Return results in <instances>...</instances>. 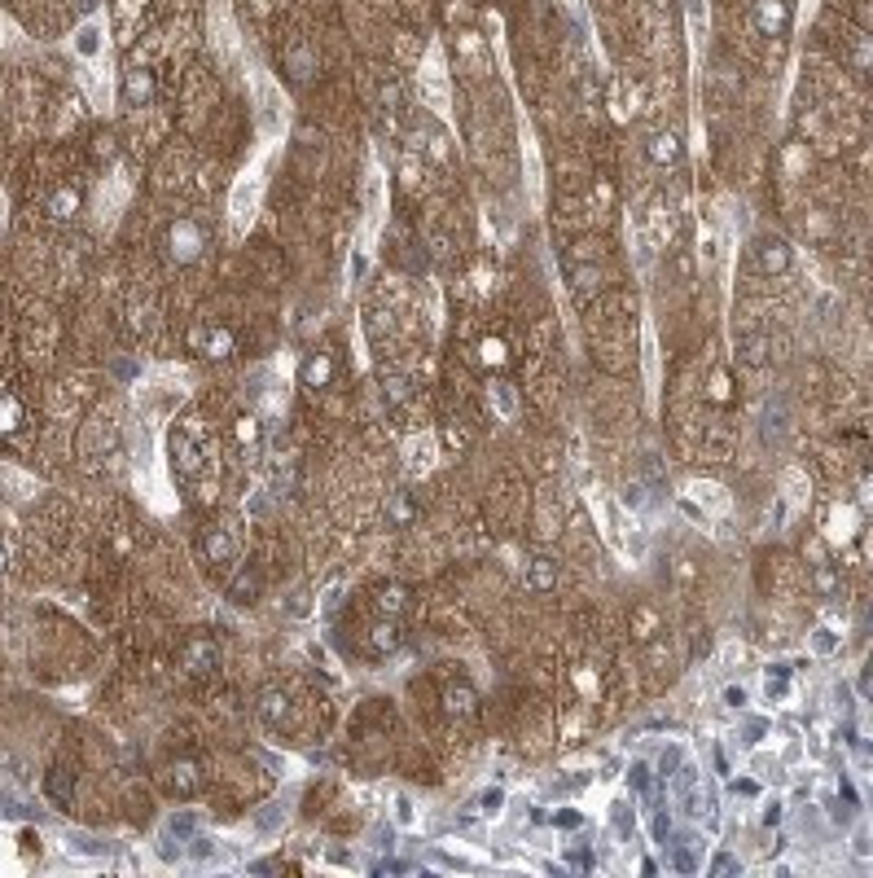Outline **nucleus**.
Instances as JSON below:
<instances>
[{
    "label": "nucleus",
    "mask_w": 873,
    "mask_h": 878,
    "mask_svg": "<svg viewBox=\"0 0 873 878\" xmlns=\"http://www.w3.org/2000/svg\"><path fill=\"white\" fill-rule=\"evenodd\" d=\"M44 211H49L53 220H75V215H79V189H75V185H58V189L44 198Z\"/></svg>",
    "instance_id": "6e6552de"
},
{
    "label": "nucleus",
    "mask_w": 873,
    "mask_h": 878,
    "mask_svg": "<svg viewBox=\"0 0 873 878\" xmlns=\"http://www.w3.org/2000/svg\"><path fill=\"white\" fill-rule=\"evenodd\" d=\"M650 159L654 163H676L680 159V141L672 133H654L650 136Z\"/></svg>",
    "instance_id": "2eb2a0df"
},
{
    "label": "nucleus",
    "mask_w": 873,
    "mask_h": 878,
    "mask_svg": "<svg viewBox=\"0 0 873 878\" xmlns=\"http://www.w3.org/2000/svg\"><path fill=\"white\" fill-rule=\"evenodd\" d=\"M154 93H159L154 70H145V67H128V70H123V102H128V105H150V102H154Z\"/></svg>",
    "instance_id": "7ed1b4c3"
},
{
    "label": "nucleus",
    "mask_w": 873,
    "mask_h": 878,
    "mask_svg": "<svg viewBox=\"0 0 873 878\" xmlns=\"http://www.w3.org/2000/svg\"><path fill=\"white\" fill-rule=\"evenodd\" d=\"M194 347L211 361H224V356H233V330L229 325H202L194 334Z\"/></svg>",
    "instance_id": "20e7f679"
},
{
    "label": "nucleus",
    "mask_w": 873,
    "mask_h": 878,
    "mask_svg": "<svg viewBox=\"0 0 873 878\" xmlns=\"http://www.w3.org/2000/svg\"><path fill=\"white\" fill-rule=\"evenodd\" d=\"M215 659H220V650H215L211 637H194V642L185 645V668H189L194 676L215 672Z\"/></svg>",
    "instance_id": "0eeeda50"
},
{
    "label": "nucleus",
    "mask_w": 873,
    "mask_h": 878,
    "mask_svg": "<svg viewBox=\"0 0 873 878\" xmlns=\"http://www.w3.org/2000/svg\"><path fill=\"white\" fill-rule=\"evenodd\" d=\"M478 352H483V361H487V365H501V361H505V343H501V338H487Z\"/></svg>",
    "instance_id": "aec40b11"
},
{
    "label": "nucleus",
    "mask_w": 873,
    "mask_h": 878,
    "mask_svg": "<svg viewBox=\"0 0 873 878\" xmlns=\"http://www.w3.org/2000/svg\"><path fill=\"white\" fill-rule=\"evenodd\" d=\"M527 584H532L536 593H553V589H558V567H553V558H532V562H527Z\"/></svg>",
    "instance_id": "f8f14e48"
},
{
    "label": "nucleus",
    "mask_w": 873,
    "mask_h": 878,
    "mask_svg": "<svg viewBox=\"0 0 873 878\" xmlns=\"http://www.w3.org/2000/svg\"><path fill=\"white\" fill-rule=\"evenodd\" d=\"M755 27L764 35H781L790 27V5L786 0H759L755 5Z\"/></svg>",
    "instance_id": "423d86ee"
},
{
    "label": "nucleus",
    "mask_w": 873,
    "mask_h": 878,
    "mask_svg": "<svg viewBox=\"0 0 873 878\" xmlns=\"http://www.w3.org/2000/svg\"><path fill=\"white\" fill-rule=\"evenodd\" d=\"M171 466L180 479H198L202 474V444L189 431H176L171 435Z\"/></svg>",
    "instance_id": "f03ea898"
},
{
    "label": "nucleus",
    "mask_w": 873,
    "mask_h": 878,
    "mask_svg": "<svg viewBox=\"0 0 873 878\" xmlns=\"http://www.w3.org/2000/svg\"><path fill=\"white\" fill-rule=\"evenodd\" d=\"M264 716H268V720L286 716V699H281V694H268V699H264Z\"/></svg>",
    "instance_id": "b1692460"
},
{
    "label": "nucleus",
    "mask_w": 873,
    "mask_h": 878,
    "mask_svg": "<svg viewBox=\"0 0 873 878\" xmlns=\"http://www.w3.org/2000/svg\"><path fill=\"white\" fill-rule=\"evenodd\" d=\"M168 786L176 791V795H194V791L202 786L198 764H194V760H180V764H171V769H168Z\"/></svg>",
    "instance_id": "9b49d317"
},
{
    "label": "nucleus",
    "mask_w": 873,
    "mask_h": 878,
    "mask_svg": "<svg viewBox=\"0 0 873 878\" xmlns=\"http://www.w3.org/2000/svg\"><path fill=\"white\" fill-rule=\"evenodd\" d=\"M487 396H492V400H496V408H501L505 417H509V413H514V391H509V387H505V382H496V387H492V391H487Z\"/></svg>",
    "instance_id": "a211bd4d"
},
{
    "label": "nucleus",
    "mask_w": 873,
    "mask_h": 878,
    "mask_svg": "<svg viewBox=\"0 0 873 878\" xmlns=\"http://www.w3.org/2000/svg\"><path fill=\"white\" fill-rule=\"evenodd\" d=\"M206 246V233H202L198 220H176L168 229V255L176 264H194Z\"/></svg>",
    "instance_id": "f257e3e1"
},
{
    "label": "nucleus",
    "mask_w": 873,
    "mask_h": 878,
    "mask_svg": "<svg viewBox=\"0 0 873 878\" xmlns=\"http://www.w3.org/2000/svg\"><path fill=\"white\" fill-rule=\"evenodd\" d=\"M373 650H396L400 645V628H396V619H382V624H373Z\"/></svg>",
    "instance_id": "dca6fc26"
},
{
    "label": "nucleus",
    "mask_w": 873,
    "mask_h": 878,
    "mask_svg": "<svg viewBox=\"0 0 873 878\" xmlns=\"http://www.w3.org/2000/svg\"><path fill=\"white\" fill-rule=\"evenodd\" d=\"M448 711H470V690H448Z\"/></svg>",
    "instance_id": "5701e85b"
},
{
    "label": "nucleus",
    "mask_w": 873,
    "mask_h": 878,
    "mask_svg": "<svg viewBox=\"0 0 873 878\" xmlns=\"http://www.w3.org/2000/svg\"><path fill=\"white\" fill-rule=\"evenodd\" d=\"M27 422V408L14 391H0V435H14L18 426Z\"/></svg>",
    "instance_id": "ddd939ff"
},
{
    "label": "nucleus",
    "mask_w": 873,
    "mask_h": 878,
    "mask_svg": "<svg viewBox=\"0 0 873 878\" xmlns=\"http://www.w3.org/2000/svg\"><path fill=\"white\" fill-rule=\"evenodd\" d=\"M812 584H816V593H834L839 589V575L830 572V567H821V572L812 575Z\"/></svg>",
    "instance_id": "412c9836"
},
{
    "label": "nucleus",
    "mask_w": 873,
    "mask_h": 878,
    "mask_svg": "<svg viewBox=\"0 0 873 878\" xmlns=\"http://www.w3.org/2000/svg\"><path fill=\"white\" fill-rule=\"evenodd\" d=\"M377 607H382V615H400V610H404V589H400V584L382 589V593H377Z\"/></svg>",
    "instance_id": "f3484780"
},
{
    "label": "nucleus",
    "mask_w": 873,
    "mask_h": 878,
    "mask_svg": "<svg viewBox=\"0 0 873 878\" xmlns=\"http://www.w3.org/2000/svg\"><path fill=\"white\" fill-rule=\"evenodd\" d=\"M202 549H206L211 562H233V536H229L224 527H211V532L202 536Z\"/></svg>",
    "instance_id": "4468645a"
},
{
    "label": "nucleus",
    "mask_w": 873,
    "mask_h": 878,
    "mask_svg": "<svg viewBox=\"0 0 873 878\" xmlns=\"http://www.w3.org/2000/svg\"><path fill=\"white\" fill-rule=\"evenodd\" d=\"M755 269L764 272V277L786 272V269H790V246H786L781 237H764V242L755 246Z\"/></svg>",
    "instance_id": "39448f33"
},
{
    "label": "nucleus",
    "mask_w": 873,
    "mask_h": 878,
    "mask_svg": "<svg viewBox=\"0 0 873 878\" xmlns=\"http://www.w3.org/2000/svg\"><path fill=\"white\" fill-rule=\"evenodd\" d=\"M259 206V180H241L233 189V224H246Z\"/></svg>",
    "instance_id": "9d476101"
},
{
    "label": "nucleus",
    "mask_w": 873,
    "mask_h": 878,
    "mask_svg": "<svg viewBox=\"0 0 873 878\" xmlns=\"http://www.w3.org/2000/svg\"><path fill=\"white\" fill-rule=\"evenodd\" d=\"M70 786H75V782H67V773H62V769H58V773L49 777V791H53V800H58V804H67Z\"/></svg>",
    "instance_id": "6ab92c4d"
},
{
    "label": "nucleus",
    "mask_w": 873,
    "mask_h": 878,
    "mask_svg": "<svg viewBox=\"0 0 873 878\" xmlns=\"http://www.w3.org/2000/svg\"><path fill=\"white\" fill-rule=\"evenodd\" d=\"M299 378H303V387L321 391V387H330V378H334V361H330L325 352H316V356H307V361H303Z\"/></svg>",
    "instance_id": "1a4fd4ad"
},
{
    "label": "nucleus",
    "mask_w": 873,
    "mask_h": 878,
    "mask_svg": "<svg viewBox=\"0 0 873 878\" xmlns=\"http://www.w3.org/2000/svg\"><path fill=\"white\" fill-rule=\"evenodd\" d=\"M408 518H413V506H408V501H396V523H400V527H404Z\"/></svg>",
    "instance_id": "393cba45"
},
{
    "label": "nucleus",
    "mask_w": 873,
    "mask_h": 878,
    "mask_svg": "<svg viewBox=\"0 0 873 878\" xmlns=\"http://www.w3.org/2000/svg\"><path fill=\"white\" fill-rule=\"evenodd\" d=\"M237 439H241V444H255V439H259V426H255V417H241V422H237Z\"/></svg>",
    "instance_id": "4be33fe9"
}]
</instances>
